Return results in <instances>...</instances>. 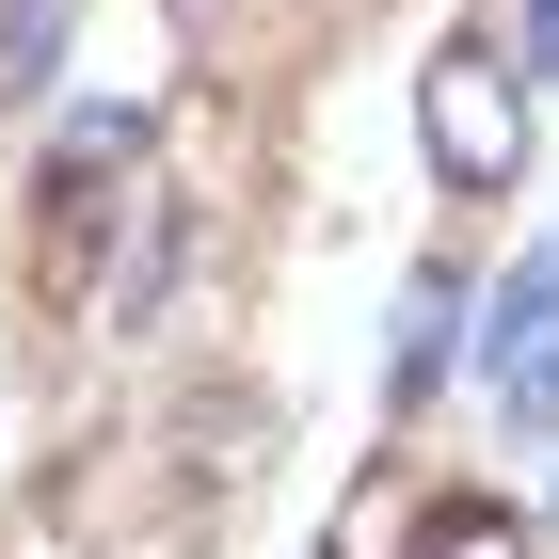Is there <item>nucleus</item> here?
I'll return each instance as SVG.
<instances>
[{
    "mask_svg": "<svg viewBox=\"0 0 559 559\" xmlns=\"http://www.w3.org/2000/svg\"><path fill=\"white\" fill-rule=\"evenodd\" d=\"M448 320H464V272H416V304H400V336H384V400H431Z\"/></svg>",
    "mask_w": 559,
    "mask_h": 559,
    "instance_id": "nucleus-2",
    "label": "nucleus"
},
{
    "mask_svg": "<svg viewBox=\"0 0 559 559\" xmlns=\"http://www.w3.org/2000/svg\"><path fill=\"white\" fill-rule=\"evenodd\" d=\"M272 464V400H192V479H240Z\"/></svg>",
    "mask_w": 559,
    "mask_h": 559,
    "instance_id": "nucleus-3",
    "label": "nucleus"
},
{
    "mask_svg": "<svg viewBox=\"0 0 559 559\" xmlns=\"http://www.w3.org/2000/svg\"><path fill=\"white\" fill-rule=\"evenodd\" d=\"M416 559H527V527L496 512V496H448V512L416 527Z\"/></svg>",
    "mask_w": 559,
    "mask_h": 559,
    "instance_id": "nucleus-4",
    "label": "nucleus"
},
{
    "mask_svg": "<svg viewBox=\"0 0 559 559\" xmlns=\"http://www.w3.org/2000/svg\"><path fill=\"white\" fill-rule=\"evenodd\" d=\"M48 48H64V0H0V96H33Z\"/></svg>",
    "mask_w": 559,
    "mask_h": 559,
    "instance_id": "nucleus-5",
    "label": "nucleus"
},
{
    "mask_svg": "<svg viewBox=\"0 0 559 559\" xmlns=\"http://www.w3.org/2000/svg\"><path fill=\"white\" fill-rule=\"evenodd\" d=\"M416 144H431V176H448V192H512V176H527V81L496 64V48H431Z\"/></svg>",
    "mask_w": 559,
    "mask_h": 559,
    "instance_id": "nucleus-1",
    "label": "nucleus"
},
{
    "mask_svg": "<svg viewBox=\"0 0 559 559\" xmlns=\"http://www.w3.org/2000/svg\"><path fill=\"white\" fill-rule=\"evenodd\" d=\"M527 64H559V0H527Z\"/></svg>",
    "mask_w": 559,
    "mask_h": 559,
    "instance_id": "nucleus-7",
    "label": "nucleus"
},
{
    "mask_svg": "<svg viewBox=\"0 0 559 559\" xmlns=\"http://www.w3.org/2000/svg\"><path fill=\"white\" fill-rule=\"evenodd\" d=\"M496 400H512V431H527V448H544V431H559V352H544V368H512V384H496Z\"/></svg>",
    "mask_w": 559,
    "mask_h": 559,
    "instance_id": "nucleus-6",
    "label": "nucleus"
}]
</instances>
